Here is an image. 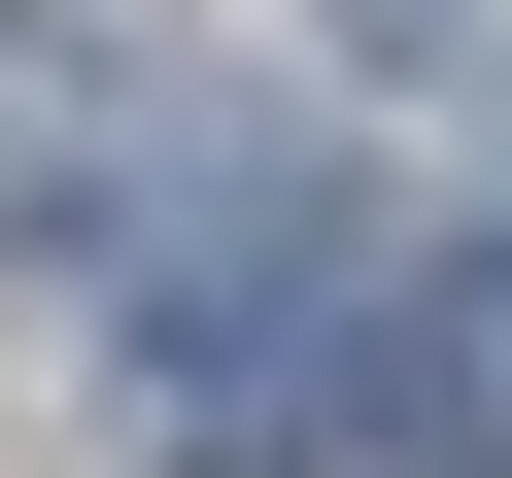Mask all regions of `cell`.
<instances>
[{
  "instance_id": "3",
  "label": "cell",
  "mask_w": 512,
  "mask_h": 478,
  "mask_svg": "<svg viewBox=\"0 0 512 478\" xmlns=\"http://www.w3.org/2000/svg\"><path fill=\"white\" fill-rule=\"evenodd\" d=\"M137 137V0H0V239H69Z\"/></svg>"
},
{
  "instance_id": "1",
  "label": "cell",
  "mask_w": 512,
  "mask_h": 478,
  "mask_svg": "<svg viewBox=\"0 0 512 478\" xmlns=\"http://www.w3.org/2000/svg\"><path fill=\"white\" fill-rule=\"evenodd\" d=\"M137 410H171V478H376L342 205H308V171H205V205H171V274H137Z\"/></svg>"
},
{
  "instance_id": "2",
  "label": "cell",
  "mask_w": 512,
  "mask_h": 478,
  "mask_svg": "<svg viewBox=\"0 0 512 478\" xmlns=\"http://www.w3.org/2000/svg\"><path fill=\"white\" fill-rule=\"evenodd\" d=\"M376 478H512V239H444V274H376Z\"/></svg>"
}]
</instances>
